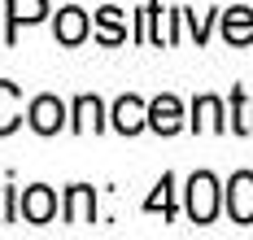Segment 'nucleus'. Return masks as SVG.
Here are the masks:
<instances>
[{
	"label": "nucleus",
	"mask_w": 253,
	"mask_h": 240,
	"mask_svg": "<svg viewBox=\"0 0 253 240\" xmlns=\"http://www.w3.org/2000/svg\"><path fill=\"white\" fill-rule=\"evenodd\" d=\"M92 218V188H70V223Z\"/></svg>",
	"instance_id": "13"
},
{
	"label": "nucleus",
	"mask_w": 253,
	"mask_h": 240,
	"mask_svg": "<svg viewBox=\"0 0 253 240\" xmlns=\"http://www.w3.org/2000/svg\"><path fill=\"white\" fill-rule=\"evenodd\" d=\"M149 210H170V175L157 184V192L149 197Z\"/></svg>",
	"instance_id": "15"
},
{
	"label": "nucleus",
	"mask_w": 253,
	"mask_h": 240,
	"mask_svg": "<svg viewBox=\"0 0 253 240\" xmlns=\"http://www.w3.org/2000/svg\"><path fill=\"white\" fill-rule=\"evenodd\" d=\"M227 210L236 223H253V175H236L227 188Z\"/></svg>",
	"instance_id": "2"
},
{
	"label": "nucleus",
	"mask_w": 253,
	"mask_h": 240,
	"mask_svg": "<svg viewBox=\"0 0 253 240\" xmlns=\"http://www.w3.org/2000/svg\"><path fill=\"white\" fill-rule=\"evenodd\" d=\"M52 210H57V201H52L48 188H31V192L22 197V214L31 218V223H48Z\"/></svg>",
	"instance_id": "7"
},
{
	"label": "nucleus",
	"mask_w": 253,
	"mask_h": 240,
	"mask_svg": "<svg viewBox=\"0 0 253 240\" xmlns=\"http://www.w3.org/2000/svg\"><path fill=\"white\" fill-rule=\"evenodd\" d=\"M61 118H66V109H61L57 96H40V101L31 105V127H35L40 135H52L57 127H61Z\"/></svg>",
	"instance_id": "3"
},
{
	"label": "nucleus",
	"mask_w": 253,
	"mask_h": 240,
	"mask_svg": "<svg viewBox=\"0 0 253 240\" xmlns=\"http://www.w3.org/2000/svg\"><path fill=\"white\" fill-rule=\"evenodd\" d=\"M197 127H201V131H218V127H223V105H218L214 96H201V101H197Z\"/></svg>",
	"instance_id": "10"
},
{
	"label": "nucleus",
	"mask_w": 253,
	"mask_h": 240,
	"mask_svg": "<svg viewBox=\"0 0 253 240\" xmlns=\"http://www.w3.org/2000/svg\"><path fill=\"white\" fill-rule=\"evenodd\" d=\"M149 122H153L162 135L179 131V122H183V109H179V101H175V96H157V101H153V109H149Z\"/></svg>",
	"instance_id": "4"
},
{
	"label": "nucleus",
	"mask_w": 253,
	"mask_h": 240,
	"mask_svg": "<svg viewBox=\"0 0 253 240\" xmlns=\"http://www.w3.org/2000/svg\"><path fill=\"white\" fill-rule=\"evenodd\" d=\"M75 114H79V131H96V127H101V101H96V96H83V101H79L75 105Z\"/></svg>",
	"instance_id": "12"
},
{
	"label": "nucleus",
	"mask_w": 253,
	"mask_h": 240,
	"mask_svg": "<svg viewBox=\"0 0 253 240\" xmlns=\"http://www.w3.org/2000/svg\"><path fill=\"white\" fill-rule=\"evenodd\" d=\"M44 13H48L44 0H9V18L13 22H40Z\"/></svg>",
	"instance_id": "11"
},
{
	"label": "nucleus",
	"mask_w": 253,
	"mask_h": 240,
	"mask_svg": "<svg viewBox=\"0 0 253 240\" xmlns=\"http://www.w3.org/2000/svg\"><path fill=\"white\" fill-rule=\"evenodd\" d=\"M214 210H218V184L210 175H192V184H188V214L197 223H210Z\"/></svg>",
	"instance_id": "1"
},
{
	"label": "nucleus",
	"mask_w": 253,
	"mask_h": 240,
	"mask_svg": "<svg viewBox=\"0 0 253 240\" xmlns=\"http://www.w3.org/2000/svg\"><path fill=\"white\" fill-rule=\"evenodd\" d=\"M87 35V13L83 9H61L57 13V40L61 44H79Z\"/></svg>",
	"instance_id": "6"
},
{
	"label": "nucleus",
	"mask_w": 253,
	"mask_h": 240,
	"mask_svg": "<svg viewBox=\"0 0 253 240\" xmlns=\"http://www.w3.org/2000/svg\"><path fill=\"white\" fill-rule=\"evenodd\" d=\"M223 35L231 44H249L253 40V9H231L227 22H223Z\"/></svg>",
	"instance_id": "8"
},
{
	"label": "nucleus",
	"mask_w": 253,
	"mask_h": 240,
	"mask_svg": "<svg viewBox=\"0 0 253 240\" xmlns=\"http://www.w3.org/2000/svg\"><path fill=\"white\" fill-rule=\"evenodd\" d=\"M144 122H149V109L140 105L135 96H123V101L114 105V127H118V131H126V135H131V131H140Z\"/></svg>",
	"instance_id": "5"
},
{
	"label": "nucleus",
	"mask_w": 253,
	"mask_h": 240,
	"mask_svg": "<svg viewBox=\"0 0 253 240\" xmlns=\"http://www.w3.org/2000/svg\"><path fill=\"white\" fill-rule=\"evenodd\" d=\"M13 122H18V87L0 83V135L13 131Z\"/></svg>",
	"instance_id": "9"
},
{
	"label": "nucleus",
	"mask_w": 253,
	"mask_h": 240,
	"mask_svg": "<svg viewBox=\"0 0 253 240\" xmlns=\"http://www.w3.org/2000/svg\"><path fill=\"white\" fill-rule=\"evenodd\" d=\"M101 40L105 44H118L123 40V13L118 9H101Z\"/></svg>",
	"instance_id": "14"
},
{
	"label": "nucleus",
	"mask_w": 253,
	"mask_h": 240,
	"mask_svg": "<svg viewBox=\"0 0 253 240\" xmlns=\"http://www.w3.org/2000/svg\"><path fill=\"white\" fill-rule=\"evenodd\" d=\"M0 223H9V192H0Z\"/></svg>",
	"instance_id": "16"
}]
</instances>
